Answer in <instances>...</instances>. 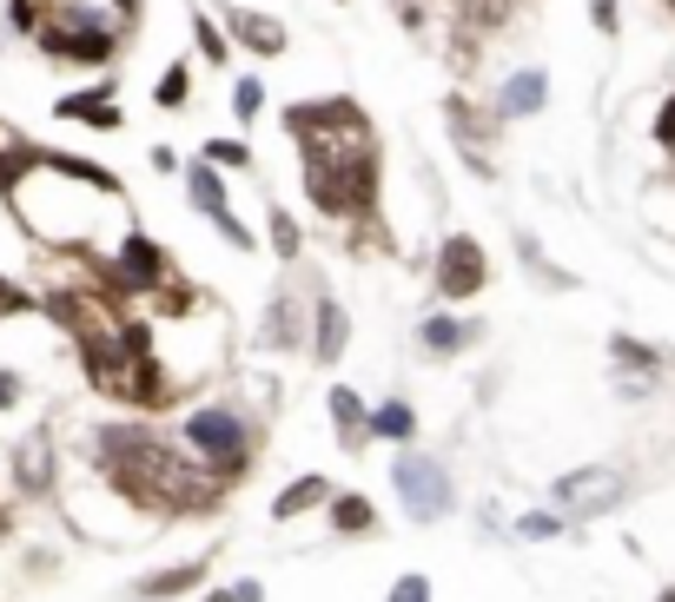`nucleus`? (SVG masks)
<instances>
[{
  "label": "nucleus",
  "instance_id": "obj_8",
  "mask_svg": "<svg viewBox=\"0 0 675 602\" xmlns=\"http://www.w3.org/2000/svg\"><path fill=\"white\" fill-rule=\"evenodd\" d=\"M483 245L477 238H464V232H451L444 238V251H438V292L444 298H470V292H483Z\"/></svg>",
  "mask_w": 675,
  "mask_h": 602
},
{
  "label": "nucleus",
  "instance_id": "obj_32",
  "mask_svg": "<svg viewBox=\"0 0 675 602\" xmlns=\"http://www.w3.org/2000/svg\"><path fill=\"white\" fill-rule=\"evenodd\" d=\"M524 537H556V516H524Z\"/></svg>",
  "mask_w": 675,
  "mask_h": 602
},
{
  "label": "nucleus",
  "instance_id": "obj_4",
  "mask_svg": "<svg viewBox=\"0 0 675 602\" xmlns=\"http://www.w3.org/2000/svg\"><path fill=\"white\" fill-rule=\"evenodd\" d=\"M27 40H34V53H47L53 66H113V53L126 47V40L100 34V27H79V21H60V14H40V21L27 27Z\"/></svg>",
  "mask_w": 675,
  "mask_h": 602
},
{
  "label": "nucleus",
  "instance_id": "obj_29",
  "mask_svg": "<svg viewBox=\"0 0 675 602\" xmlns=\"http://www.w3.org/2000/svg\"><path fill=\"white\" fill-rule=\"evenodd\" d=\"M146 165H152V172H186V165H180V152H173V146H152V152H146Z\"/></svg>",
  "mask_w": 675,
  "mask_h": 602
},
{
  "label": "nucleus",
  "instance_id": "obj_26",
  "mask_svg": "<svg viewBox=\"0 0 675 602\" xmlns=\"http://www.w3.org/2000/svg\"><path fill=\"white\" fill-rule=\"evenodd\" d=\"M371 524H378V509H371L365 496H331V530L358 537V530H371Z\"/></svg>",
  "mask_w": 675,
  "mask_h": 602
},
{
  "label": "nucleus",
  "instance_id": "obj_10",
  "mask_svg": "<svg viewBox=\"0 0 675 602\" xmlns=\"http://www.w3.org/2000/svg\"><path fill=\"white\" fill-rule=\"evenodd\" d=\"M444 120H451V139H457V152L477 165V172H496L490 165V133H496V113H483V107H470L464 94L444 107Z\"/></svg>",
  "mask_w": 675,
  "mask_h": 602
},
{
  "label": "nucleus",
  "instance_id": "obj_27",
  "mask_svg": "<svg viewBox=\"0 0 675 602\" xmlns=\"http://www.w3.org/2000/svg\"><path fill=\"white\" fill-rule=\"evenodd\" d=\"M391 602H431V582H425V576H404V582L391 589Z\"/></svg>",
  "mask_w": 675,
  "mask_h": 602
},
{
  "label": "nucleus",
  "instance_id": "obj_24",
  "mask_svg": "<svg viewBox=\"0 0 675 602\" xmlns=\"http://www.w3.org/2000/svg\"><path fill=\"white\" fill-rule=\"evenodd\" d=\"M259 113H266V79L259 73H238L232 79V120L238 126H259Z\"/></svg>",
  "mask_w": 675,
  "mask_h": 602
},
{
  "label": "nucleus",
  "instance_id": "obj_11",
  "mask_svg": "<svg viewBox=\"0 0 675 602\" xmlns=\"http://www.w3.org/2000/svg\"><path fill=\"white\" fill-rule=\"evenodd\" d=\"M305 344H311V358H318V365H338V358H345V344H352V318H345V305H338L331 292H318Z\"/></svg>",
  "mask_w": 675,
  "mask_h": 602
},
{
  "label": "nucleus",
  "instance_id": "obj_21",
  "mask_svg": "<svg viewBox=\"0 0 675 602\" xmlns=\"http://www.w3.org/2000/svg\"><path fill=\"white\" fill-rule=\"evenodd\" d=\"M14 464H21V490H47V477H53V444H47V430H34Z\"/></svg>",
  "mask_w": 675,
  "mask_h": 602
},
{
  "label": "nucleus",
  "instance_id": "obj_6",
  "mask_svg": "<svg viewBox=\"0 0 675 602\" xmlns=\"http://www.w3.org/2000/svg\"><path fill=\"white\" fill-rule=\"evenodd\" d=\"M391 483H397V503L417 516V524H438V516L451 509V477H444V464H438V457L404 451V457H397V470H391Z\"/></svg>",
  "mask_w": 675,
  "mask_h": 602
},
{
  "label": "nucleus",
  "instance_id": "obj_25",
  "mask_svg": "<svg viewBox=\"0 0 675 602\" xmlns=\"http://www.w3.org/2000/svg\"><path fill=\"white\" fill-rule=\"evenodd\" d=\"M365 430H371V438H391V444H404L410 430H417V417H410V404H397V397H391V404H378V410L365 417Z\"/></svg>",
  "mask_w": 675,
  "mask_h": 602
},
{
  "label": "nucleus",
  "instance_id": "obj_5",
  "mask_svg": "<svg viewBox=\"0 0 675 602\" xmlns=\"http://www.w3.org/2000/svg\"><path fill=\"white\" fill-rule=\"evenodd\" d=\"M186 199L206 212V225H212L232 251H259V232H251V225L232 212V193H225V172H219V165H206V159L186 165Z\"/></svg>",
  "mask_w": 675,
  "mask_h": 602
},
{
  "label": "nucleus",
  "instance_id": "obj_14",
  "mask_svg": "<svg viewBox=\"0 0 675 602\" xmlns=\"http://www.w3.org/2000/svg\"><path fill=\"white\" fill-rule=\"evenodd\" d=\"M305 324H311V298H305V292H279V298L266 305L259 337H266V344H305Z\"/></svg>",
  "mask_w": 675,
  "mask_h": 602
},
{
  "label": "nucleus",
  "instance_id": "obj_3",
  "mask_svg": "<svg viewBox=\"0 0 675 602\" xmlns=\"http://www.w3.org/2000/svg\"><path fill=\"white\" fill-rule=\"evenodd\" d=\"M186 451L206 464V477L225 490V483H238L245 470H251V457H259V430H251L232 404H199L193 417H186Z\"/></svg>",
  "mask_w": 675,
  "mask_h": 602
},
{
  "label": "nucleus",
  "instance_id": "obj_9",
  "mask_svg": "<svg viewBox=\"0 0 675 602\" xmlns=\"http://www.w3.org/2000/svg\"><path fill=\"white\" fill-rule=\"evenodd\" d=\"M616 496H623V477H616V470H576V477L556 483V509H563V516H603Z\"/></svg>",
  "mask_w": 675,
  "mask_h": 602
},
{
  "label": "nucleus",
  "instance_id": "obj_2",
  "mask_svg": "<svg viewBox=\"0 0 675 602\" xmlns=\"http://www.w3.org/2000/svg\"><path fill=\"white\" fill-rule=\"evenodd\" d=\"M94 464H100L107 490L126 496L139 516H193V509L219 503V483L206 477V464L186 444L139 430V423H107L94 438Z\"/></svg>",
  "mask_w": 675,
  "mask_h": 602
},
{
  "label": "nucleus",
  "instance_id": "obj_20",
  "mask_svg": "<svg viewBox=\"0 0 675 602\" xmlns=\"http://www.w3.org/2000/svg\"><path fill=\"white\" fill-rule=\"evenodd\" d=\"M193 47H199V60H206V66H225V60H232L225 21H219V14H206V8H193Z\"/></svg>",
  "mask_w": 675,
  "mask_h": 602
},
{
  "label": "nucleus",
  "instance_id": "obj_15",
  "mask_svg": "<svg viewBox=\"0 0 675 602\" xmlns=\"http://www.w3.org/2000/svg\"><path fill=\"white\" fill-rule=\"evenodd\" d=\"M199 582H206V563H180V569H152V576H139L133 595H139V602H173V595H186V589H199Z\"/></svg>",
  "mask_w": 675,
  "mask_h": 602
},
{
  "label": "nucleus",
  "instance_id": "obj_17",
  "mask_svg": "<svg viewBox=\"0 0 675 602\" xmlns=\"http://www.w3.org/2000/svg\"><path fill=\"white\" fill-rule=\"evenodd\" d=\"M417 344H425L431 358H451V352H464V344H470V324H464V318H451V311H438V318L417 324Z\"/></svg>",
  "mask_w": 675,
  "mask_h": 602
},
{
  "label": "nucleus",
  "instance_id": "obj_19",
  "mask_svg": "<svg viewBox=\"0 0 675 602\" xmlns=\"http://www.w3.org/2000/svg\"><path fill=\"white\" fill-rule=\"evenodd\" d=\"M152 107H159V113H186V107H193V60H173V66L152 79Z\"/></svg>",
  "mask_w": 675,
  "mask_h": 602
},
{
  "label": "nucleus",
  "instance_id": "obj_28",
  "mask_svg": "<svg viewBox=\"0 0 675 602\" xmlns=\"http://www.w3.org/2000/svg\"><path fill=\"white\" fill-rule=\"evenodd\" d=\"M206 602H266V589H259V582H232V589H219V595H206Z\"/></svg>",
  "mask_w": 675,
  "mask_h": 602
},
{
  "label": "nucleus",
  "instance_id": "obj_31",
  "mask_svg": "<svg viewBox=\"0 0 675 602\" xmlns=\"http://www.w3.org/2000/svg\"><path fill=\"white\" fill-rule=\"evenodd\" d=\"M21 404V384H14V371H0V410H14Z\"/></svg>",
  "mask_w": 675,
  "mask_h": 602
},
{
  "label": "nucleus",
  "instance_id": "obj_7",
  "mask_svg": "<svg viewBox=\"0 0 675 602\" xmlns=\"http://www.w3.org/2000/svg\"><path fill=\"white\" fill-rule=\"evenodd\" d=\"M219 21H225V40H232V47L259 53V60H279V53L292 47L285 21H279V14H266V8H219Z\"/></svg>",
  "mask_w": 675,
  "mask_h": 602
},
{
  "label": "nucleus",
  "instance_id": "obj_16",
  "mask_svg": "<svg viewBox=\"0 0 675 602\" xmlns=\"http://www.w3.org/2000/svg\"><path fill=\"white\" fill-rule=\"evenodd\" d=\"M324 404H331V423H338V444H345V451H365V438H371V430H365V417H371V410H365V397L338 384Z\"/></svg>",
  "mask_w": 675,
  "mask_h": 602
},
{
  "label": "nucleus",
  "instance_id": "obj_18",
  "mask_svg": "<svg viewBox=\"0 0 675 602\" xmlns=\"http://www.w3.org/2000/svg\"><path fill=\"white\" fill-rule=\"evenodd\" d=\"M318 503H331V483H324V477H292V490L272 496V516H279V524H292V516H305V509H318Z\"/></svg>",
  "mask_w": 675,
  "mask_h": 602
},
{
  "label": "nucleus",
  "instance_id": "obj_22",
  "mask_svg": "<svg viewBox=\"0 0 675 602\" xmlns=\"http://www.w3.org/2000/svg\"><path fill=\"white\" fill-rule=\"evenodd\" d=\"M199 159H206V165H219V172H251V165H259V152H251L238 133H225V139H206V146H199Z\"/></svg>",
  "mask_w": 675,
  "mask_h": 602
},
{
  "label": "nucleus",
  "instance_id": "obj_1",
  "mask_svg": "<svg viewBox=\"0 0 675 602\" xmlns=\"http://www.w3.org/2000/svg\"><path fill=\"white\" fill-rule=\"evenodd\" d=\"M0 206L21 219V232L60 258H107L120 238H133V199L107 165L53 152V146H21L0 159Z\"/></svg>",
  "mask_w": 675,
  "mask_h": 602
},
{
  "label": "nucleus",
  "instance_id": "obj_23",
  "mask_svg": "<svg viewBox=\"0 0 675 602\" xmlns=\"http://www.w3.org/2000/svg\"><path fill=\"white\" fill-rule=\"evenodd\" d=\"M266 232H272V251L285 258V266H298V251H305V225H298L285 206H272V212H266Z\"/></svg>",
  "mask_w": 675,
  "mask_h": 602
},
{
  "label": "nucleus",
  "instance_id": "obj_30",
  "mask_svg": "<svg viewBox=\"0 0 675 602\" xmlns=\"http://www.w3.org/2000/svg\"><path fill=\"white\" fill-rule=\"evenodd\" d=\"M589 14H597L603 34H616V0H589Z\"/></svg>",
  "mask_w": 675,
  "mask_h": 602
},
{
  "label": "nucleus",
  "instance_id": "obj_13",
  "mask_svg": "<svg viewBox=\"0 0 675 602\" xmlns=\"http://www.w3.org/2000/svg\"><path fill=\"white\" fill-rule=\"evenodd\" d=\"M543 100H550V79L537 73V66H524V73H511L503 79V94H496V120H530V113H543Z\"/></svg>",
  "mask_w": 675,
  "mask_h": 602
},
{
  "label": "nucleus",
  "instance_id": "obj_33",
  "mask_svg": "<svg viewBox=\"0 0 675 602\" xmlns=\"http://www.w3.org/2000/svg\"><path fill=\"white\" fill-rule=\"evenodd\" d=\"M0 530H8V516H0Z\"/></svg>",
  "mask_w": 675,
  "mask_h": 602
},
{
  "label": "nucleus",
  "instance_id": "obj_12",
  "mask_svg": "<svg viewBox=\"0 0 675 602\" xmlns=\"http://www.w3.org/2000/svg\"><path fill=\"white\" fill-rule=\"evenodd\" d=\"M53 113H60V120H73V126H87V133H120V126H126V113L113 107V79L87 86V94H66Z\"/></svg>",
  "mask_w": 675,
  "mask_h": 602
}]
</instances>
